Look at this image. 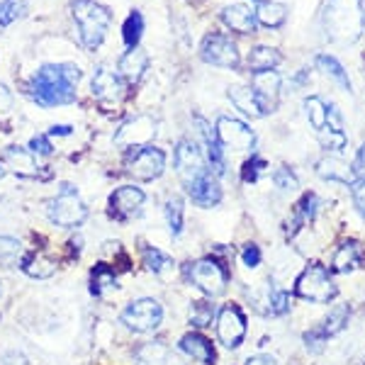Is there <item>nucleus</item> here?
<instances>
[{"label": "nucleus", "instance_id": "obj_40", "mask_svg": "<svg viewBox=\"0 0 365 365\" xmlns=\"http://www.w3.org/2000/svg\"><path fill=\"white\" fill-rule=\"evenodd\" d=\"M322 146L327 151H341L346 146V134L344 129L336 132V129H322Z\"/></svg>", "mask_w": 365, "mask_h": 365}, {"label": "nucleus", "instance_id": "obj_49", "mask_svg": "<svg viewBox=\"0 0 365 365\" xmlns=\"http://www.w3.org/2000/svg\"><path fill=\"white\" fill-rule=\"evenodd\" d=\"M246 365H278V363H275L273 356H253V358H249Z\"/></svg>", "mask_w": 365, "mask_h": 365}, {"label": "nucleus", "instance_id": "obj_43", "mask_svg": "<svg viewBox=\"0 0 365 365\" xmlns=\"http://www.w3.org/2000/svg\"><path fill=\"white\" fill-rule=\"evenodd\" d=\"M273 180H275V185H278L280 190H295V187H297V175L292 173L287 166H280L278 170H275Z\"/></svg>", "mask_w": 365, "mask_h": 365}, {"label": "nucleus", "instance_id": "obj_50", "mask_svg": "<svg viewBox=\"0 0 365 365\" xmlns=\"http://www.w3.org/2000/svg\"><path fill=\"white\" fill-rule=\"evenodd\" d=\"M3 365H27L22 353H8V358L3 361Z\"/></svg>", "mask_w": 365, "mask_h": 365}, {"label": "nucleus", "instance_id": "obj_1", "mask_svg": "<svg viewBox=\"0 0 365 365\" xmlns=\"http://www.w3.org/2000/svg\"><path fill=\"white\" fill-rule=\"evenodd\" d=\"M81 68L73 63H46L29 81V96L42 108H56L76 100Z\"/></svg>", "mask_w": 365, "mask_h": 365}, {"label": "nucleus", "instance_id": "obj_9", "mask_svg": "<svg viewBox=\"0 0 365 365\" xmlns=\"http://www.w3.org/2000/svg\"><path fill=\"white\" fill-rule=\"evenodd\" d=\"M200 56L212 66L222 68H237L239 66V49L227 34H207L200 49Z\"/></svg>", "mask_w": 365, "mask_h": 365}, {"label": "nucleus", "instance_id": "obj_27", "mask_svg": "<svg viewBox=\"0 0 365 365\" xmlns=\"http://www.w3.org/2000/svg\"><path fill=\"white\" fill-rule=\"evenodd\" d=\"M253 17H256V22H261L263 27L278 29L282 22H285L287 8L280 3H273V0H263V3L256 5V13H253Z\"/></svg>", "mask_w": 365, "mask_h": 365}, {"label": "nucleus", "instance_id": "obj_44", "mask_svg": "<svg viewBox=\"0 0 365 365\" xmlns=\"http://www.w3.org/2000/svg\"><path fill=\"white\" fill-rule=\"evenodd\" d=\"M263 168H266V161H263V158H249V161L244 163V170H241V178L246 182H253Z\"/></svg>", "mask_w": 365, "mask_h": 365}, {"label": "nucleus", "instance_id": "obj_21", "mask_svg": "<svg viewBox=\"0 0 365 365\" xmlns=\"http://www.w3.org/2000/svg\"><path fill=\"white\" fill-rule=\"evenodd\" d=\"M178 346L182 353H187L190 358H195V361L205 363V365H215V361H217L215 346H212L210 339H205L202 334H185Z\"/></svg>", "mask_w": 365, "mask_h": 365}, {"label": "nucleus", "instance_id": "obj_2", "mask_svg": "<svg viewBox=\"0 0 365 365\" xmlns=\"http://www.w3.org/2000/svg\"><path fill=\"white\" fill-rule=\"evenodd\" d=\"M363 3L361 0H329L324 10V27L331 42L351 44L363 32Z\"/></svg>", "mask_w": 365, "mask_h": 365}, {"label": "nucleus", "instance_id": "obj_10", "mask_svg": "<svg viewBox=\"0 0 365 365\" xmlns=\"http://www.w3.org/2000/svg\"><path fill=\"white\" fill-rule=\"evenodd\" d=\"M127 83L120 78V73H115L113 68L100 66L93 76V96H96L105 108H117L125 100Z\"/></svg>", "mask_w": 365, "mask_h": 365}, {"label": "nucleus", "instance_id": "obj_28", "mask_svg": "<svg viewBox=\"0 0 365 365\" xmlns=\"http://www.w3.org/2000/svg\"><path fill=\"white\" fill-rule=\"evenodd\" d=\"M144 266L151 270L154 275H158V278L168 280L170 275L175 273V261L173 258H168L163 251L158 249H151V246H146L144 249Z\"/></svg>", "mask_w": 365, "mask_h": 365}, {"label": "nucleus", "instance_id": "obj_13", "mask_svg": "<svg viewBox=\"0 0 365 365\" xmlns=\"http://www.w3.org/2000/svg\"><path fill=\"white\" fill-rule=\"evenodd\" d=\"M246 336V317L241 314L239 307L227 304L217 314V339L222 341V346L227 349H239L241 341Z\"/></svg>", "mask_w": 365, "mask_h": 365}, {"label": "nucleus", "instance_id": "obj_54", "mask_svg": "<svg viewBox=\"0 0 365 365\" xmlns=\"http://www.w3.org/2000/svg\"><path fill=\"white\" fill-rule=\"evenodd\" d=\"M0 173H3V170H0Z\"/></svg>", "mask_w": 365, "mask_h": 365}, {"label": "nucleus", "instance_id": "obj_34", "mask_svg": "<svg viewBox=\"0 0 365 365\" xmlns=\"http://www.w3.org/2000/svg\"><path fill=\"white\" fill-rule=\"evenodd\" d=\"M317 207H319V197H317L314 192H307V195L299 200V205H297V212H295V227H292V229H297L299 225L309 222L312 217L317 215Z\"/></svg>", "mask_w": 365, "mask_h": 365}, {"label": "nucleus", "instance_id": "obj_35", "mask_svg": "<svg viewBox=\"0 0 365 365\" xmlns=\"http://www.w3.org/2000/svg\"><path fill=\"white\" fill-rule=\"evenodd\" d=\"M304 108H307V117L312 122V127L314 129H327V108L329 105L322 103V98H307V103H304Z\"/></svg>", "mask_w": 365, "mask_h": 365}, {"label": "nucleus", "instance_id": "obj_20", "mask_svg": "<svg viewBox=\"0 0 365 365\" xmlns=\"http://www.w3.org/2000/svg\"><path fill=\"white\" fill-rule=\"evenodd\" d=\"M195 125L200 129V134H202L205 146H207L210 168L215 170V173H225V170H227L225 154H222V144H220V139H217V134H215V127H212L210 122H205L202 117H195Z\"/></svg>", "mask_w": 365, "mask_h": 365}, {"label": "nucleus", "instance_id": "obj_15", "mask_svg": "<svg viewBox=\"0 0 365 365\" xmlns=\"http://www.w3.org/2000/svg\"><path fill=\"white\" fill-rule=\"evenodd\" d=\"M173 161H175V170L180 173L182 180H190L202 173V170H207L205 168L202 151H200V146L192 144V141H180V144L175 146Z\"/></svg>", "mask_w": 365, "mask_h": 365}, {"label": "nucleus", "instance_id": "obj_53", "mask_svg": "<svg viewBox=\"0 0 365 365\" xmlns=\"http://www.w3.org/2000/svg\"><path fill=\"white\" fill-rule=\"evenodd\" d=\"M0 295H3V285H0Z\"/></svg>", "mask_w": 365, "mask_h": 365}, {"label": "nucleus", "instance_id": "obj_31", "mask_svg": "<svg viewBox=\"0 0 365 365\" xmlns=\"http://www.w3.org/2000/svg\"><path fill=\"white\" fill-rule=\"evenodd\" d=\"M349 317H351V309L346 307V304H341V307H336V309L331 312V314L327 317V319H324V324L319 327V331L327 339H331L334 334H339L341 329H344L346 324H349Z\"/></svg>", "mask_w": 365, "mask_h": 365}, {"label": "nucleus", "instance_id": "obj_7", "mask_svg": "<svg viewBox=\"0 0 365 365\" xmlns=\"http://www.w3.org/2000/svg\"><path fill=\"white\" fill-rule=\"evenodd\" d=\"M86 217L88 210L81 202V197L76 195V190L71 185H63L61 195L51 200L49 205V220L58 227H78L86 222Z\"/></svg>", "mask_w": 365, "mask_h": 365}, {"label": "nucleus", "instance_id": "obj_5", "mask_svg": "<svg viewBox=\"0 0 365 365\" xmlns=\"http://www.w3.org/2000/svg\"><path fill=\"white\" fill-rule=\"evenodd\" d=\"M161 322H163V307L161 302H156L151 297H141L122 312V324L137 334L154 331V329L161 327Z\"/></svg>", "mask_w": 365, "mask_h": 365}, {"label": "nucleus", "instance_id": "obj_26", "mask_svg": "<svg viewBox=\"0 0 365 365\" xmlns=\"http://www.w3.org/2000/svg\"><path fill=\"white\" fill-rule=\"evenodd\" d=\"M20 266L29 278H37V280L51 278V275L56 273V261H51L49 256H44V253H29V256L22 258Z\"/></svg>", "mask_w": 365, "mask_h": 365}, {"label": "nucleus", "instance_id": "obj_12", "mask_svg": "<svg viewBox=\"0 0 365 365\" xmlns=\"http://www.w3.org/2000/svg\"><path fill=\"white\" fill-rule=\"evenodd\" d=\"M156 132H158V125H156L154 117L137 115L117 129L115 144H120V146H146V144L154 141Z\"/></svg>", "mask_w": 365, "mask_h": 365}, {"label": "nucleus", "instance_id": "obj_6", "mask_svg": "<svg viewBox=\"0 0 365 365\" xmlns=\"http://www.w3.org/2000/svg\"><path fill=\"white\" fill-rule=\"evenodd\" d=\"M190 280L195 282L207 297H217L225 292L229 273L217 258H200V261H195L190 266Z\"/></svg>", "mask_w": 365, "mask_h": 365}, {"label": "nucleus", "instance_id": "obj_19", "mask_svg": "<svg viewBox=\"0 0 365 365\" xmlns=\"http://www.w3.org/2000/svg\"><path fill=\"white\" fill-rule=\"evenodd\" d=\"M3 163L10 173L20 175V178H37L39 166L34 163V158L29 156V151L20 149V146H8L3 151Z\"/></svg>", "mask_w": 365, "mask_h": 365}, {"label": "nucleus", "instance_id": "obj_41", "mask_svg": "<svg viewBox=\"0 0 365 365\" xmlns=\"http://www.w3.org/2000/svg\"><path fill=\"white\" fill-rule=\"evenodd\" d=\"M22 15H25V3H5L3 8H0V27L13 25Z\"/></svg>", "mask_w": 365, "mask_h": 365}, {"label": "nucleus", "instance_id": "obj_22", "mask_svg": "<svg viewBox=\"0 0 365 365\" xmlns=\"http://www.w3.org/2000/svg\"><path fill=\"white\" fill-rule=\"evenodd\" d=\"M363 266V246L358 241H346V244L339 246V251L334 253L331 268L334 273H351V270Z\"/></svg>", "mask_w": 365, "mask_h": 365}, {"label": "nucleus", "instance_id": "obj_36", "mask_svg": "<svg viewBox=\"0 0 365 365\" xmlns=\"http://www.w3.org/2000/svg\"><path fill=\"white\" fill-rule=\"evenodd\" d=\"M137 356H139V361L141 363H146V365H158V363H163L168 358V351H166V346L163 344H144L141 349L137 351Z\"/></svg>", "mask_w": 365, "mask_h": 365}, {"label": "nucleus", "instance_id": "obj_4", "mask_svg": "<svg viewBox=\"0 0 365 365\" xmlns=\"http://www.w3.org/2000/svg\"><path fill=\"white\" fill-rule=\"evenodd\" d=\"M295 295L307 299V302H331L336 297V285L322 263H312L297 278Z\"/></svg>", "mask_w": 365, "mask_h": 365}, {"label": "nucleus", "instance_id": "obj_42", "mask_svg": "<svg viewBox=\"0 0 365 365\" xmlns=\"http://www.w3.org/2000/svg\"><path fill=\"white\" fill-rule=\"evenodd\" d=\"M20 256V241L13 237H0V261L13 263Z\"/></svg>", "mask_w": 365, "mask_h": 365}, {"label": "nucleus", "instance_id": "obj_38", "mask_svg": "<svg viewBox=\"0 0 365 365\" xmlns=\"http://www.w3.org/2000/svg\"><path fill=\"white\" fill-rule=\"evenodd\" d=\"M268 312L270 314H275V317H280V314H287V309H290V297H287V292H282V290H268Z\"/></svg>", "mask_w": 365, "mask_h": 365}, {"label": "nucleus", "instance_id": "obj_17", "mask_svg": "<svg viewBox=\"0 0 365 365\" xmlns=\"http://www.w3.org/2000/svg\"><path fill=\"white\" fill-rule=\"evenodd\" d=\"M253 93H256L258 103H261L263 113H270L278 105L280 96V76L275 71H258L253 73Z\"/></svg>", "mask_w": 365, "mask_h": 365}, {"label": "nucleus", "instance_id": "obj_32", "mask_svg": "<svg viewBox=\"0 0 365 365\" xmlns=\"http://www.w3.org/2000/svg\"><path fill=\"white\" fill-rule=\"evenodd\" d=\"M141 34H144V17L141 13H129V17L125 20V27H122V39H125V44L132 49V46H139V39Z\"/></svg>", "mask_w": 365, "mask_h": 365}, {"label": "nucleus", "instance_id": "obj_33", "mask_svg": "<svg viewBox=\"0 0 365 365\" xmlns=\"http://www.w3.org/2000/svg\"><path fill=\"white\" fill-rule=\"evenodd\" d=\"M93 295H103V292H108V290H113V287L117 285V278H115V273H113V268H108L105 263H100V266L93 268Z\"/></svg>", "mask_w": 365, "mask_h": 365}, {"label": "nucleus", "instance_id": "obj_47", "mask_svg": "<svg viewBox=\"0 0 365 365\" xmlns=\"http://www.w3.org/2000/svg\"><path fill=\"white\" fill-rule=\"evenodd\" d=\"M241 258H244V263L249 268H256L258 263H261V249H258L256 244H249L244 249V253H241Z\"/></svg>", "mask_w": 365, "mask_h": 365}, {"label": "nucleus", "instance_id": "obj_18", "mask_svg": "<svg viewBox=\"0 0 365 365\" xmlns=\"http://www.w3.org/2000/svg\"><path fill=\"white\" fill-rule=\"evenodd\" d=\"M146 66H149V58H146L144 49H141V46H132L127 54H122L120 63H117V73H120V78L125 81L127 86H134L141 81Z\"/></svg>", "mask_w": 365, "mask_h": 365}, {"label": "nucleus", "instance_id": "obj_16", "mask_svg": "<svg viewBox=\"0 0 365 365\" xmlns=\"http://www.w3.org/2000/svg\"><path fill=\"white\" fill-rule=\"evenodd\" d=\"M144 202H146L144 190H139L134 185H122L110 195V212L115 217H120V220H129V217L137 215L144 207Z\"/></svg>", "mask_w": 365, "mask_h": 365}, {"label": "nucleus", "instance_id": "obj_23", "mask_svg": "<svg viewBox=\"0 0 365 365\" xmlns=\"http://www.w3.org/2000/svg\"><path fill=\"white\" fill-rule=\"evenodd\" d=\"M222 20L229 29L234 32H241V34H249L256 29V17H253V10L249 5H229L222 13Z\"/></svg>", "mask_w": 365, "mask_h": 365}, {"label": "nucleus", "instance_id": "obj_51", "mask_svg": "<svg viewBox=\"0 0 365 365\" xmlns=\"http://www.w3.org/2000/svg\"><path fill=\"white\" fill-rule=\"evenodd\" d=\"M51 134H71V129L68 127H54L51 129Z\"/></svg>", "mask_w": 365, "mask_h": 365}, {"label": "nucleus", "instance_id": "obj_45", "mask_svg": "<svg viewBox=\"0 0 365 365\" xmlns=\"http://www.w3.org/2000/svg\"><path fill=\"white\" fill-rule=\"evenodd\" d=\"M351 192H353V202H356V210L365 217V182L363 180H353L351 182Z\"/></svg>", "mask_w": 365, "mask_h": 365}, {"label": "nucleus", "instance_id": "obj_46", "mask_svg": "<svg viewBox=\"0 0 365 365\" xmlns=\"http://www.w3.org/2000/svg\"><path fill=\"white\" fill-rule=\"evenodd\" d=\"M29 149L34 151V154H39V156H49L51 151V144H49V137L46 134H39V137H32V141H29Z\"/></svg>", "mask_w": 365, "mask_h": 365}, {"label": "nucleus", "instance_id": "obj_8", "mask_svg": "<svg viewBox=\"0 0 365 365\" xmlns=\"http://www.w3.org/2000/svg\"><path fill=\"white\" fill-rule=\"evenodd\" d=\"M163 168H166V156H163V151L156 149V146H141L127 163L129 175L141 182L156 180L158 175L163 173Z\"/></svg>", "mask_w": 365, "mask_h": 365}, {"label": "nucleus", "instance_id": "obj_11", "mask_svg": "<svg viewBox=\"0 0 365 365\" xmlns=\"http://www.w3.org/2000/svg\"><path fill=\"white\" fill-rule=\"evenodd\" d=\"M215 134L222 146H229L234 151H249L256 144V134L249 125L234 120V117H220L215 125Z\"/></svg>", "mask_w": 365, "mask_h": 365}, {"label": "nucleus", "instance_id": "obj_3", "mask_svg": "<svg viewBox=\"0 0 365 365\" xmlns=\"http://www.w3.org/2000/svg\"><path fill=\"white\" fill-rule=\"evenodd\" d=\"M73 20L86 49H98L110 27V10L96 0H73Z\"/></svg>", "mask_w": 365, "mask_h": 365}, {"label": "nucleus", "instance_id": "obj_39", "mask_svg": "<svg viewBox=\"0 0 365 365\" xmlns=\"http://www.w3.org/2000/svg\"><path fill=\"white\" fill-rule=\"evenodd\" d=\"M215 317V309H212V304L210 302H195L192 304V309H190V324L192 327H207L210 319Z\"/></svg>", "mask_w": 365, "mask_h": 365}, {"label": "nucleus", "instance_id": "obj_37", "mask_svg": "<svg viewBox=\"0 0 365 365\" xmlns=\"http://www.w3.org/2000/svg\"><path fill=\"white\" fill-rule=\"evenodd\" d=\"M166 220L173 234H180L182 229V200L178 195H170L166 202Z\"/></svg>", "mask_w": 365, "mask_h": 365}, {"label": "nucleus", "instance_id": "obj_30", "mask_svg": "<svg viewBox=\"0 0 365 365\" xmlns=\"http://www.w3.org/2000/svg\"><path fill=\"white\" fill-rule=\"evenodd\" d=\"M317 68H319L324 76H329L331 81H336V83L344 88V91H351L349 73H346V68L339 63V58H334V56H329V54H319V56H317Z\"/></svg>", "mask_w": 365, "mask_h": 365}, {"label": "nucleus", "instance_id": "obj_14", "mask_svg": "<svg viewBox=\"0 0 365 365\" xmlns=\"http://www.w3.org/2000/svg\"><path fill=\"white\" fill-rule=\"evenodd\" d=\"M185 187H187V195L192 197V202L200 205V207H215L222 200V187L210 170H202L195 178L185 180Z\"/></svg>", "mask_w": 365, "mask_h": 365}, {"label": "nucleus", "instance_id": "obj_48", "mask_svg": "<svg viewBox=\"0 0 365 365\" xmlns=\"http://www.w3.org/2000/svg\"><path fill=\"white\" fill-rule=\"evenodd\" d=\"M13 110V98H10V91L0 83V117H5Z\"/></svg>", "mask_w": 365, "mask_h": 365}, {"label": "nucleus", "instance_id": "obj_24", "mask_svg": "<svg viewBox=\"0 0 365 365\" xmlns=\"http://www.w3.org/2000/svg\"><path fill=\"white\" fill-rule=\"evenodd\" d=\"M229 100H232L234 105H237V110H241L246 117H263L266 113H263L261 103H258L256 93H253V88L249 86H234L229 88Z\"/></svg>", "mask_w": 365, "mask_h": 365}, {"label": "nucleus", "instance_id": "obj_29", "mask_svg": "<svg viewBox=\"0 0 365 365\" xmlns=\"http://www.w3.org/2000/svg\"><path fill=\"white\" fill-rule=\"evenodd\" d=\"M280 63V54L273 49V46H266V44H258L251 49V56H249V66L253 73L258 71H275V66Z\"/></svg>", "mask_w": 365, "mask_h": 365}, {"label": "nucleus", "instance_id": "obj_52", "mask_svg": "<svg viewBox=\"0 0 365 365\" xmlns=\"http://www.w3.org/2000/svg\"><path fill=\"white\" fill-rule=\"evenodd\" d=\"M5 3H10V0H0V8H3V5H5Z\"/></svg>", "mask_w": 365, "mask_h": 365}, {"label": "nucleus", "instance_id": "obj_25", "mask_svg": "<svg viewBox=\"0 0 365 365\" xmlns=\"http://www.w3.org/2000/svg\"><path fill=\"white\" fill-rule=\"evenodd\" d=\"M317 173H319L324 180H336V182H344V185H351V182L356 180L353 166H349L346 161H339V158H322L319 166H317Z\"/></svg>", "mask_w": 365, "mask_h": 365}]
</instances>
